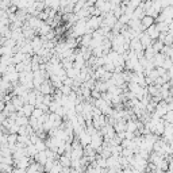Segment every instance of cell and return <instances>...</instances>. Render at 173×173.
<instances>
[{
	"mask_svg": "<svg viewBox=\"0 0 173 173\" xmlns=\"http://www.w3.org/2000/svg\"><path fill=\"white\" fill-rule=\"evenodd\" d=\"M154 21L156 19L154 18H152V16H149V15H145V16L141 19V26H142V29L143 30H146L147 27H150L152 25H154Z\"/></svg>",
	"mask_w": 173,
	"mask_h": 173,
	"instance_id": "cell-1",
	"label": "cell"
}]
</instances>
